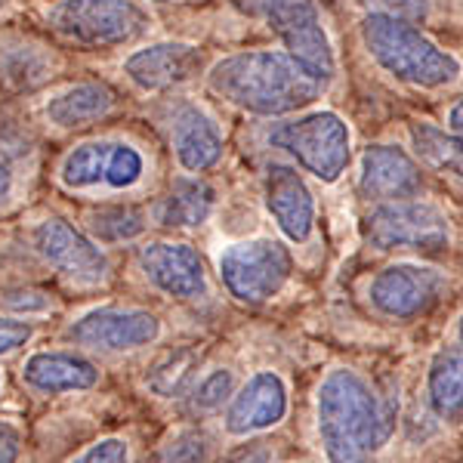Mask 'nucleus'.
Returning <instances> with one entry per match:
<instances>
[{
  "label": "nucleus",
  "instance_id": "1",
  "mask_svg": "<svg viewBox=\"0 0 463 463\" xmlns=\"http://www.w3.org/2000/svg\"><path fill=\"white\" fill-rule=\"evenodd\" d=\"M399 405L362 371H327L316 392V430L327 463H371L390 445Z\"/></svg>",
  "mask_w": 463,
  "mask_h": 463
},
{
  "label": "nucleus",
  "instance_id": "2",
  "mask_svg": "<svg viewBox=\"0 0 463 463\" xmlns=\"http://www.w3.org/2000/svg\"><path fill=\"white\" fill-rule=\"evenodd\" d=\"M207 84L229 106L263 118L309 109L325 90L294 56L279 50H248L220 59L207 74Z\"/></svg>",
  "mask_w": 463,
  "mask_h": 463
},
{
  "label": "nucleus",
  "instance_id": "3",
  "mask_svg": "<svg viewBox=\"0 0 463 463\" xmlns=\"http://www.w3.org/2000/svg\"><path fill=\"white\" fill-rule=\"evenodd\" d=\"M362 43L368 56L390 78L420 90H445L458 84L463 65L451 50L439 47L405 16L371 10L362 19Z\"/></svg>",
  "mask_w": 463,
  "mask_h": 463
},
{
  "label": "nucleus",
  "instance_id": "4",
  "mask_svg": "<svg viewBox=\"0 0 463 463\" xmlns=\"http://www.w3.org/2000/svg\"><path fill=\"white\" fill-rule=\"evenodd\" d=\"M272 146L288 152L306 174H312L321 183H337L346 174L353 161V137L349 124L343 121L337 111H309L294 121L279 124L269 133Z\"/></svg>",
  "mask_w": 463,
  "mask_h": 463
},
{
  "label": "nucleus",
  "instance_id": "5",
  "mask_svg": "<svg viewBox=\"0 0 463 463\" xmlns=\"http://www.w3.org/2000/svg\"><path fill=\"white\" fill-rule=\"evenodd\" d=\"M220 281L235 300L266 303L288 285L294 272L290 250L279 238H248V241L226 244L216 257Z\"/></svg>",
  "mask_w": 463,
  "mask_h": 463
},
{
  "label": "nucleus",
  "instance_id": "6",
  "mask_svg": "<svg viewBox=\"0 0 463 463\" xmlns=\"http://www.w3.org/2000/svg\"><path fill=\"white\" fill-rule=\"evenodd\" d=\"M364 232L377 250L436 253L445 250L451 241V226H448L445 211L420 198L377 204L364 220Z\"/></svg>",
  "mask_w": 463,
  "mask_h": 463
},
{
  "label": "nucleus",
  "instance_id": "7",
  "mask_svg": "<svg viewBox=\"0 0 463 463\" xmlns=\"http://www.w3.org/2000/svg\"><path fill=\"white\" fill-rule=\"evenodd\" d=\"M50 25L84 47H118L143 34L148 19L133 0H62L50 10Z\"/></svg>",
  "mask_w": 463,
  "mask_h": 463
},
{
  "label": "nucleus",
  "instance_id": "8",
  "mask_svg": "<svg viewBox=\"0 0 463 463\" xmlns=\"http://www.w3.org/2000/svg\"><path fill=\"white\" fill-rule=\"evenodd\" d=\"M269 22L285 43L288 56H294L318 84H331L337 74V56H334L316 0H275L269 10Z\"/></svg>",
  "mask_w": 463,
  "mask_h": 463
},
{
  "label": "nucleus",
  "instance_id": "9",
  "mask_svg": "<svg viewBox=\"0 0 463 463\" xmlns=\"http://www.w3.org/2000/svg\"><path fill=\"white\" fill-rule=\"evenodd\" d=\"M448 281L439 269L423 263H395L380 269L368 285L371 306L386 318L411 321L420 318L442 300Z\"/></svg>",
  "mask_w": 463,
  "mask_h": 463
},
{
  "label": "nucleus",
  "instance_id": "10",
  "mask_svg": "<svg viewBox=\"0 0 463 463\" xmlns=\"http://www.w3.org/2000/svg\"><path fill=\"white\" fill-rule=\"evenodd\" d=\"M161 334V321L146 309H118L102 306L69 325L65 337L78 346L102 349V353H133L155 343Z\"/></svg>",
  "mask_w": 463,
  "mask_h": 463
},
{
  "label": "nucleus",
  "instance_id": "11",
  "mask_svg": "<svg viewBox=\"0 0 463 463\" xmlns=\"http://www.w3.org/2000/svg\"><path fill=\"white\" fill-rule=\"evenodd\" d=\"M143 155L127 143H84L62 161V183L69 189H90L106 183L111 189H130L143 179Z\"/></svg>",
  "mask_w": 463,
  "mask_h": 463
},
{
  "label": "nucleus",
  "instance_id": "12",
  "mask_svg": "<svg viewBox=\"0 0 463 463\" xmlns=\"http://www.w3.org/2000/svg\"><path fill=\"white\" fill-rule=\"evenodd\" d=\"M34 248L50 266H56L65 279L78 281V285H99L109 275L106 253L96 248V241H90L84 232H78L59 216L43 220L34 229Z\"/></svg>",
  "mask_w": 463,
  "mask_h": 463
},
{
  "label": "nucleus",
  "instance_id": "13",
  "mask_svg": "<svg viewBox=\"0 0 463 463\" xmlns=\"http://www.w3.org/2000/svg\"><path fill=\"white\" fill-rule=\"evenodd\" d=\"M288 414V386L275 371H257L248 377V383L229 399L226 408V432L229 436H257L272 427H279Z\"/></svg>",
  "mask_w": 463,
  "mask_h": 463
},
{
  "label": "nucleus",
  "instance_id": "14",
  "mask_svg": "<svg viewBox=\"0 0 463 463\" xmlns=\"http://www.w3.org/2000/svg\"><path fill=\"white\" fill-rule=\"evenodd\" d=\"M358 189L368 201L386 204V201H408L417 198L423 189V174L417 161L399 146H371L362 155L358 170Z\"/></svg>",
  "mask_w": 463,
  "mask_h": 463
},
{
  "label": "nucleus",
  "instance_id": "15",
  "mask_svg": "<svg viewBox=\"0 0 463 463\" xmlns=\"http://www.w3.org/2000/svg\"><path fill=\"white\" fill-rule=\"evenodd\" d=\"M139 266L155 288L176 300H198L207 290L204 260L192 244L155 241L139 250Z\"/></svg>",
  "mask_w": 463,
  "mask_h": 463
},
{
  "label": "nucleus",
  "instance_id": "16",
  "mask_svg": "<svg viewBox=\"0 0 463 463\" xmlns=\"http://www.w3.org/2000/svg\"><path fill=\"white\" fill-rule=\"evenodd\" d=\"M266 211L281 229V235L294 244H306L316 229V198H312L306 179L294 167L272 164L263 183Z\"/></svg>",
  "mask_w": 463,
  "mask_h": 463
},
{
  "label": "nucleus",
  "instance_id": "17",
  "mask_svg": "<svg viewBox=\"0 0 463 463\" xmlns=\"http://www.w3.org/2000/svg\"><path fill=\"white\" fill-rule=\"evenodd\" d=\"M198 69H201V50L192 47V43H176V41H164V43H152L146 50H137L124 62L127 78L143 90H167L185 84V80L195 78Z\"/></svg>",
  "mask_w": 463,
  "mask_h": 463
},
{
  "label": "nucleus",
  "instance_id": "18",
  "mask_svg": "<svg viewBox=\"0 0 463 463\" xmlns=\"http://www.w3.org/2000/svg\"><path fill=\"white\" fill-rule=\"evenodd\" d=\"M170 133H174V148H176V161L183 164L192 174H201V170H211L222 155V133L220 127L204 109L198 106H176L174 111V124H170Z\"/></svg>",
  "mask_w": 463,
  "mask_h": 463
},
{
  "label": "nucleus",
  "instance_id": "19",
  "mask_svg": "<svg viewBox=\"0 0 463 463\" xmlns=\"http://www.w3.org/2000/svg\"><path fill=\"white\" fill-rule=\"evenodd\" d=\"M22 383L43 395L93 390L99 383V368L74 353H34L22 364Z\"/></svg>",
  "mask_w": 463,
  "mask_h": 463
},
{
  "label": "nucleus",
  "instance_id": "20",
  "mask_svg": "<svg viewBox=\"0 0 463 463\" xmlns=\"http://www.w3.org/2000/svg\"><path fill=\"white\" fill-rule=\"evenodd\" d=\"M427 399L439 417L463 414V346H445L432 355Z\"/></svg>",
  "mask_w": 463,
  "mask_h": 463
},
{
  "label": "nucleus",
  "instance_id": "21",
  "mask_svg": "<svg viewBox=\"0 0 463 463\" xmlns=\"http://www.w3.org/2000/svg\"><path fill=\"white\" fill-rule=\"evenodd\" d=\"M115 109V93L106 84H78L50 99L47 118L56 127H87Z\"/></svg>",
  "mask_w": 463,
  "mask_h": 463
},
{
  "label": "nucleus",
  "instance_id": "22",
  "mask_svg": "<svg viewBox=\"0 0 463 463\" xmlns=\"http://www.w3.org/2000/svg\"><path fill=\"white\" fill-rule=\"evenodd\" d=\"M213 211V189L201 179H179L170 195L161 201L158 222L161 226H201Z\"/></svg>",
  "mask_w": 463,
  "mask_h": 463
},
{
  "label": "nucleus",
  "instance_id": "23",
  "mask_svg": "<svg viewBox=\"0 0 463 463\" xmlns=\"http://www.w3.org/2000/svg\"><path fill=\"white\" fill-rule=\"evenodd\" d=\"M90 232L99 241H130L146 232V216L137 207H99L90 213Z\"/></svg>",
  "mask_w": 463,
  "mask_h": 463
},
{
  "label": "nucleus",
  "instance_id": "24",
  "mask_svg": "<svg viewBox=\"0 0 463 463\" xmlns=\"http://www.w3.org/2000/svg\"><path fill=\"white\" fill-rule=\"evenodd\" d=\"M192 371H195V355L192 353H170L164 355L155 371L148 374V386L161 395V399H174L189 386Z\"/></svg>",
  "mask_w": 463,
  "mask_h": 463
},
{
  "label": "nucleus",
  "instance_id": "25",
  "mask_svg": "<svg viewBox=\"0 0 463 463\" xmlns=\"http://www.w3.org/2000/svg\"><path fill=\"white\" fill-rule=\"evenodd\" d=\"M411 137H414L417 152H420L430 164H436V167H451V170H458V174H463V155H460L458 143L451 139V133L445 137V133L436 130V127L420 124L411 130Z\"/></svg>",
  "mask_w": 463,
  "mask_h": 463
},
{
  "label": "nucleus",
  "instance_id": "26",
  "mask_svg": "<svg viewBox=\"0 0 463 463\" xmlns=\"http://www.w3.org/2000/svg\"><path fill=\"white\" fill-rule=\"evenodd\" d=\"M235 395V374L229 368H216L204 374L192 390V411L195 414H213Z\"/></svg>",
  "mask_w": 463,
  "mask_h": 463
},
{
  "label": "nucleus",
  "instance_id": "27",
  "mask_svg": "<svg viewBox=\"0 0 463 463\" xmlns=\"http://www.w3.org/2000/svg\"><path fill=\"white\" fill-rule=\"evenodd\" d=\"M211 460V436L204 430H183L164 445L158 463H207Z\"/></svg>",
  "mask_w": 463,
  "mask_h": 463
},
{
  "label": "nucleus",
  "instance_id": "28",
  "mask_svg": "<svg viewBox=\"0 0 463 463\" xmlns=\"http://www.w3.org/2000/svg\"><path fill=\"white\" fill-rule=\"evenodd\" d=\"M71 463H130V445L115 436L99 439V442H93L87 451H80Z\"/></svg>",
  "mask_w": 463,
  "mask_h": 463
},
{
  "label": "nucleus",
  "instance_id": "29",
  "mask_svg": "<svg viewBox=\"0 0 463 463\" xmlns=\"http://www.w3.org/2000/svg\"><path fill=\"white\" fill-rule=\"evenodd\" d=\"M28 340H32V325H28V321L0 318V355L16 353Z\"/></svg>",
  "mask_w": 463,
  "mask_h": 463
},
{
  "label": "nucleus",
  "instance_id": "30",
  "mask_svg": "<svg viewBox=\"0 0 463 463\" xmlns=\"http://www.w3.org/2000/svg\"><path fill=\"white\" fill-rule=\"evenodd\" d=\"M0 303L6 309H16V312H43L50 306V300L37 290H28V288H19V290H6L0 294Z\"/></svg>",
  "mask_w": 463,
  "mask_h": 463
},
{
  "label": "nucleus",
  "instance_id": "31",
  "mask_svg": "<svg viewBox=\"0 0 463 463\" xmlns=\"http://www.w3.org/2000/svg\"><path fill=\"white\" fill-rule=\"evenodd\" d=\"M368 6H374L380 13H395V16H405V19H423L430 10V0H364Z\"/></svg>",
  "mask_w": 463,
  "mask_h": 463
},
{
  "label": "nucleus",
  "instance_id": "32",
  "mask_svg": "<svg viewBox=\"0 0 463 463\" xmlns=\"http://www.w3.org/2000/svg\"><path fill=\"white\" fill-rule=\"evenodd\" d=\"M22 436L13 423H0V463H19Z\"/></svg>",
  "mask_w": 463,
  "mask_h": 463
},
{
  "label": "nucleus",
  "instance_id": "33",
  "mask_svg": "<svg viewBox=\"0 0 463 463\" xmlns=\"http://www.w3.org/2000/svg\"><path fill=\"white\" fill-rule=\"evenodd\" d=\"M448 133H451V139L458 143L460 155H463V96L448 109Z\"/></svg>",
  "mask_w": 463,
  "mask_h": 463
},
{
  "label": "nucleus",
  "instance_id": "34",
  "mask_svg": "<svg viewBox=\"0 0 463 463\" xmlns=\"http://www.w3.org/2000/svg\"><path fill=\"white\" fill-rule=\"evenodd\" d=\"M269 460V451L263 445H248V448H241V451H235L226 463H266Z\"/></svg>",
  "mask_w": 463,
  "mask_h": 463
},
{
  "label": "nucleus",
  "instance_id": "35",
  "mask_svg": "<svg viewBox=\"0 0 463 463\" xmlns=\"http://www.w3.org/2000/svg\"><path fill=\"white\" fill-rule=\"evenodd\" d=\"M232 4H235L241 13H248V16H269L275 0H232Z\"/></svg>",
  "mask_w": 463,
  "mask_h": 463
},
{
  "label": "nucleus",
  "instance_id": "36",
  "mask_svg": "<svg viewBox=\"0 0 463 463\" xmlns=\"http://www.w3.org/2000/svg\"><path fill=\"white\" fill-rule=\"evenodd\" d=\"M10 192H13V174H10V167L0 161V204H6Z\"/></svg>",
  "mask_w": 463,
  "mask_h": 463
},
{
  "label": "nucleus",
  "instance_id": "37",
  "mask_svg": "<svg viewBox=\"0 0 463 463\" xmlns=\"http://www.w3.org/2000/svg\"><path fill=\"white\" fill-rule=\"evenodd\" d=\"M458 334H460V343H463V316H460V325H458Z\"/></svg>",
  "mask_w": 463,
  "mask_h": 463
},
{
  "label": "nucleus",
  "instance_id": "38",
  "mask_svg": "<svg viewBox=\"0 0 463 463\" xmlns=\"http://www.w3.org/2000/svg\"><path fill=\"white\" fill-rule=\"evenodd\" d=\"M155 463H158V460H155Z\"/></svg>",
  "mask_w": 463,
  "mask_h": 463
}]
</instances>
